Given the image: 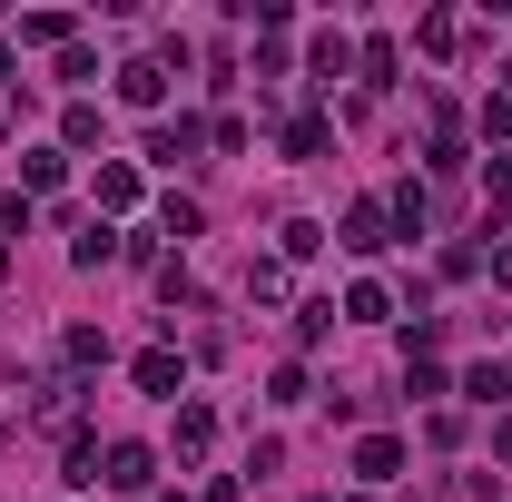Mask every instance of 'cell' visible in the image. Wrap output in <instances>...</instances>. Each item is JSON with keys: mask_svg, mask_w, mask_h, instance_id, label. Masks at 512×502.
<instances>
[{"mask_svg": "<svg viewBox=\"0 0 512 502\" xmlns=\"http://www.w3.org/2000/svg\"><path fill=\"white\" fill-rule=\"evenodd\" d=\"M345 315H355V325H384V286H375V276H365V286L345 296Z\"/></svg>", "mask_w": 512, "mask_h": 502, "instance_id": "cell-18", "label": "cell"}, {"mask_svg": "<svg viewBox=\"0 0 512 502\" xmlns=\"http://www.w3.org/2000/svg\"><path fill=\"white\" fill-rule=\"evenodd\" d=\"M168 502H188V493H168Z\"/></svg>", "mask_w": 512, "mask_h": 502, "instance_id": "cell-24", "label": "cell"}, {"mask_svg": "<svg viewBox=\"0 0 512 502\" xmlns=\"http://www.w3.org/2000/svg\"><path fill=\"white\" fill-rule=\"evenodd\" d=\"M128 375H138V394H178V384H188V365H178L168 345H148V355H138Z\"/></svg>", "mask_w": 512, "mask_h": 502, "instance_id": "cell-4", "label": "cell"}, {"mask_svg": "<svg viewBox=\"0 0 512 502\" xmlns=\"http://www.w3.org/2000/svg\"><path fill=\"white\" fill-rule=\"evenodd\" d=\"M316 148H325V119H316V109H306V119L286 128V158H316Z\"/></svg>", "mask_w": 512, "mask_h": 502, "instance_id": "cell-17", "label": "cell"}, {"mask_svg": "<svg viewBox=\"0 0 512 502\" xmlns=\"http://www.w3.org/2000/svg\"><path fill=\"white\" fill-rule=\"evenodd\" d=\"M424 50H434V60H453V50H463V20H453V10H434V20H424Z\"/></svg>", "mask_w": 512, "mask_h": 502, "instance_id": "cell-13", "label": "cell"}, {"mask_svg": "<svg viewBox=\"0 0 512 502\" xmlns=\"http://www.w3.org/2000/svg\"><path fill=\"white\" fill-rule=\"evenodd\" d=\"M463 394H473V404H503V394H512V365H473Z\"/></svg>", "mask_w": 512, "mask_h": 502, "instance_id": "cell-11", "label": "cell"}, {"mask_svg": "<svg viewBox=\"0 0 512 502\" xmlns=\"http://www.w3.org/2000/svg\"><path fill=\"white\" fill-rule=\"evenodd\" d=\"M69 178V148H30V158H20V188H60Z\"/></svg>", "mask_w": 512, "mask_h": 502, "instance_id": "cell-8", "label": "cell"}, {"mask_svg": "<svg viewBox=\"0 0 512 502\" xmlns=\"http://www.w3.org/2000/svg\"><path fill=\"white\" fill-rule=\"evenodd\" d=\"M69 365H109V335L99 325H69Z\"/></svg>", "mask_w": 512, "mask_h": 502, "instance_id": "cell-15", "label": "cell"}, {"mask_svg": "<svg viewBox=\"0 0 512 502\" xmlns=\"http://www.w3.org/2000/svg\"><path fill=\"white\" fill-rule=\"evenodd\" d=\"M394 473H404V443H394V434H365V443H355V483H394Z\"/></svg>", "mask_w": 512, "mask_h": 502, "instance_id": "cell-2", "label": "cell"}, {"mask_svg": "<svg viewBox=\"0 0 512 502\" xmlns=\"http://www.w3.org/2000/svg\"><path fill=\"white\" fill-rule=\"evenodd\" d=\"M355 50H345V30H316V79H345Z\"/></svg>", "mask_w": 512, "mask_h": 502, "instance_id": "cell-12", "label": "cell"}, {"mask_svg": "<svg viewBox=\"0 0 512 502\" xmlns=\"http://www.w3.org/2000/svg\"><path fill=\"white\" fill-rule=\"evenodd\" d=\"M99 483H109V493H148V483H158V453H148V443H109V473H99Z\"/></svg>", "mask_w": 512, "mask_h": 502, "instance_id": "cell-1", "label": "cell"}, {"mask_svg": "<svg viewBox=\"0 0 512 502\" xmlns=\"http://www.w3.org/2000/svg\"><path fill=\"white\" fill-rule=\"evenodd\" d=\"M345 247H355V256L384 247V197H355V207H345Z\"/></svg>", "mask_w": 512, "mask_h": 502, "instance_id": "cell-7", "label": "cell"}, {"mask_svg": "<svg viewBox=\"0 0 512 502\" xmlns=\"http://www.w3.org/2000/svg\"><path fill=\"white\" fill-rule=\"evenodd\" d=\"M483 197H493V207H512V158H493V168H483Z\"/></svg>", "mask_w": 512, "mask_h": 502, "instance_id": "cell-20", "label": "cell"}, {"mask_svg": "<svg viewBox=\"0 0 512 502\" xmlns=\"http://www.w3.org/2000/svg\"><path fill=\"white\" fill-rule=\"evenodd\" d=\"M0 69H10V40H0Z\"/></svg>", "mask_w": 512, "mask_h": 502, "instance_id": "cell-22", "label": "cell"}, {"mask_svg": "<svg viewBox=\"0 0 512 502\" xmlns=\"http://www.w3.org/2000/svg\"><path fill=\"white\" fill-rule=\"evenodd\" d=\"M69 256H79V266H109V256H119V237H109V227H79V237H69Z\"/></svg>", "mask_w": 512, "mask_h": 502, "instance_id": "cell-14", "label": "cell"}, {"mask_svg": "<svg viewBox=\"0 0 512 502\" xmlns=\"http://www.w3.org/2000/svg\"><path fill=\"white\" fill-rule=\"evenodd\" d=\"M217 443V414L207 404H178V453H207Z\"/></svg>", "mask_w": 512, "mask_h": 502, "instance_id": "cell-9", "label": "cell"}, {"mask_svg": "<svg viewBox=\"0 0 512 502\" xmlns=\"http://www.w3.org/2000/svg\"><path fill=\"white\" fill-rule=\"evenodd\" d=\"M197 138H207L197 119H168V128H148V158H158V168H178V158H197Z\"/></svg>", "mask_w": 512, "mask_h": 502, "instance_id": "cell-6", "label": "cell"}, {"mask_svg": "<svg viewBox=\"0 0 512 502\" xmlns=\"http://www.w3.org/2000/svg\"><path fill=\"white\" fill-rule=\"evenodd\" d=\"M493 286H512V247H493Z\"/></svg>", "mask_w": 512, "mask_h": 502, "instance_id": "cell-21", "label": "cell"}, {"mask_svg": "<svg viewBox=\"0 0 512 502\" xmlns=\"http://www.w3.org/2000/svg\"><path fill=\"white\" fill-rule=\"evenodd\" d=\"M247 296H256V306H276V296H286V266H266V256H256V266H247Z\"/></svg>", "mask_w": 512, "mask_h": 502, "instance_id": "cell-16", "label": "cell"}, {"mask_svg": "<svg viewBox=\"0 0 512 502\" xmlns=\"http://www.w3.org/2000/svg\"><path fill=\"white\" fill-rule=\"evenodd\" d=\"M119 99H128V109H158V99H168V69H158V60H128L119 69Z\"/></svg>", "mask_w": 512, "mask_h": 502, "instance_id": "cell-5", "label": "cell"}, {"mask_svg": "<svg viewBox=\"0 0 512 502\" xmlns=\"http://www.w3.org/2000/svg\"><path fill=\"white\" fill-rule=\"evenodd\" d=\"M99 207H138V168L109 158V168H99Z\"/></svg>", "mask_w": 512, "mask_h": 502, "instance_id": "cell-10", "label": "cell"}, {"mask_svg": "<svg viewBox=\"0 0 512 502\" xmlns=\"http://www.w3.org/2000/svg\"><path fill=\"white\" fill-rule=\"evenodd\" d=\"M20 40H30V50H79V20H69V10H30Z\"/></svg>", "mask_w": 512, "mask_h": 502, "instance_id": "cell-3", "label": "cell"}, {"mask_svg": "<svg viewBox=\"0 0 512 502\" xmlns=\"http://www.w3.org/2000/svg\"><path fill=\"white\" fill-rule=\"evenodd\" d=\"M0 276H10V247H0Z\"/></svg>", "mask_w": 512, "mask_h": 502, "instance_id": "cell-23", "label": "cell"}, {"mask_svg": "<svg viewBox=\"0 0 512 502\" xmlns=\"http://www.w3.org/2000/svg\"><path fill=\"white\" fill-rule=\"evenodd\" d=\"M483 138H512V89H503V99H483Z\"/></svg>", "mask_w": 512, "mask_h": 502, "instance_id": "cell-19", "label": "cell"}]
</instances>
